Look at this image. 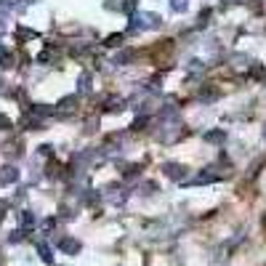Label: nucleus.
<instances>
[{
  "label": "nucleus",
  "mask_w": 266,
  "mask_h": 266,
  "mask_svg": "<svg viewBox=\"0 0 266 266\" xmlns=\"http://www.w3.org/2000/svg\"><path fill=\"white\" fill-rule=\"evenodd\" d=\"M155 27H160V16H157V14H136L133 16V24H131V32L155 30Z\"/></svg>",
  "instance_id": "f257e3e1"
},
{
  "label": "nucleus",
  "mask_w": 266,
  "mask_h": 266,
  "mask_svg": "<svg viewBox=\"0 0 266 266\" xmlns=\"http://www.w3.org/2000/svg\"><path fill=\"white\" fill-rule=\"evenodd\" d=\"M162 171H165V176L173 178V181H181V178L186 176V168L178 165V162H165V165H162Z\"/></svg>",
  "instance_id": "f03ea898"
},
{
  "label": "nucleus",
  "mask_w": 266,
  "mask_h": 266,
  "mask_svg": "<svg viewBox=\"0 0 266 266\" xmlns=\"http://www.w3.org/2000/svg\"><path fill=\"white\" fill-rule=\"evenodd\" d=\"M19 181V171H16L14 165H5V168H0V184H16Z\"/></svg>",
  "instance_id": "7ed1b4c3"
},
{
  "label": "nucleus",
  "mask_w": 266,
  "mask_h": 266,
  "mask_svg": "<svg viewBox=\"0 0 266 266\" xmlns=\"http://www.w3.org/2000/svg\"><path fill=\"white\" fill-rule=\"evenodd\" d=\"M59 248H61L64 253H70V256H77V253H80V242L72 240V237H64V240L59 242Z\"/></svg>",
  "instance_id": "20e7f679"
},
{
  "label": "nucleus",
  "mask_w": 266,
  "mask_h": 266,
  "mask_svg": "<svg viewBox=\"0 0 266 266\" xmlns=\"http://www.w3.org/2000/svg\"><path fill=\"white\" fill-rule=\"evenodd\" d=\"M56 56H59V51L53 48V45H51V48H45L40 56H37V61H40V64H51V61L56 59Z\"/></svg>",
  "instance_id": "39448f33"
},
{
  "label": "nucleus",
  "mask_w": 266,
  "mask_h": 266,
  "mask_svg": "<svg viewBox=\"0 0 266 266\" xmlns=\"http://www.w3.org/2000/svg\"><path fill=\"white\" fill-rule=\"evenodd\" d=\"M88 90H90V75L83 72V75L77 77V93H88Z\"/></svg>",
  "instance_id": "423d86ee"
},
{
  "label": "nucleus",
  "mask_w": 266,
  "mask_h": 266,
  "mask_svg": "<svg viewBox=\"0 0 266 266\" xmlns=\"http://www.w3.org/2000/svg\"><path fill=\"white\" fill-rule=\"evenodd\" d=\"M75 104H77L75 96H70V99H61V101H59V112H67V115H70V112H75Z\"/></svg>",
  "instance_id": "0eeeda50"
},
{
  "label": "nucleus",
  "mask_w": 266,
  "mask_h": 266,
  "mask_svg": "<svg viewBox=\"0 0 266 266\" xmlns=\"http://www.w3.org/2000/svg\"><path fill=\"white\" fill-rule=\"evenodd\" d=\"M0 67H14V53L0 45Z\"/></svg>",
  "instance_id": "6e6552de"
},
{
  "label": "nucleus",
  "mask_w": 266,
  "mask_h": 266,
  "mask_svg": "<svg viewBox=\"0 0 266 266\" xmlns=\"http://www.w3.org/2000/svg\"><path fill=\"white\" fill-rule=\"evenodd\" d=\"M200 99H202V101H216V99H218V90L213 88V86H208V88L200 90Z\"/></svg>",
  "instance_id": "1a4fd4ad"
},
{
  "label": "nucleus",
  "mask_w": 266,
  "mask_h": 266,
  "mask_svg": "<svg viewBox=\"0 0 266 266\" xmlns=\"http://www.w3.org/2000/svg\"><path fill=\"white\" fill-rule=\"evenodd\" d=\"M205 141H211V144H221V141H224V131H211V133H205Z\"/></svg>",
  "instance_id": "9d476101"
},
{
  "label": "nucleus",
  "mask_w": 266,
  "mask_h": 266,
  "mask_svg": "<svg viewBox=\"0 0 266 266\" xmlns=\"http://www.w3.org/2000/svg\"><path fill=\"white\" fill-rule=\"evenodd\" d=\"M37 253H40V258L45 264H53V256H51V248L48 245H40V248H37Z\"/></svg>",
  "instance_id": "9b49d317"
},
{
  "label": "nucleus",
  "mask_w": 266,
  "mask_h": 266,
  "mask_svg": "<svg viewBox=\"0 0 266 266\" xmlns=\"http://www.w3.org/2000/svg\"><path fill=\"white\" fill-rule=\"evenodd\" d=\"M131 59H133L131 51H123V53H117V56H115V64H117V67H123L125 61H131Z\"/></svg>",
  "instance_id": "f8f14e48"
},
{
  "label": "nucleus",
  "mask_w": 266,
  "mask_h": 266,
  "mask_svg": "<svg viewBox=\"0 0 266 266\" xmlns=\"http://www.w3.org/2000/svg\"><path fill=\"white\" fill-rule=\"evenodd\" d=\"M104 45H109V48H117V45H123V35H109L104 40Z\"/></svg>",
  "instance_id": "ddd939ff"
},
{
  "label": "nucleus",
  "mask_w": 266,
  "mask_h": 266,
  "mask_svg": "<svg viewBox=\"0 0 266 266\" xmlns=\"http://www.w3.org/2000/svg\"><path fill=\"white\" fill-rule=\"evenodd\" d=\"M21 224H24V226H32V224H35V216H32L30 211H24V213H21Z\"/></svg>",
  "instance_id": "4468645a"
},
{
  "label": "nucleus",
  "mask_w": 266,
  "mask_h": 266,
  "mask_svg": "<svg viewBox=\"0 0 266 266\" xmlns=\"http://www.w3.org/2000/svg\"><path fill=\"white\" fill-rule=\"evenodd\" d=\"M171 8L181 14V11H186V0H171Z\"/></svg>",
  "instance_id": "2eb2a0df"
},
{
  "label": "nucleus",
  "mask_w": 266,
  "mask_h": 266,
  "mask_svg": "<svg viewBox=\"0 0 266 266\" xmlns=\"http://www.w3.org/2000/svg\"><path fill=\"white\" fill-rule=\"evenodd\" d=\"M16 35H19V37H37V32H32V30H24V27H19V30H16Z\"/></svg>",
  "instance_id": "dca6fc26"
},
{
  "label": "nucleus",
  "mask_w": 266,
  "mask_h": 266,
  "mask_svg": "<svg viewBox=\"0 0 266 266\" xmlns=\"http://www.w3.org/2000/svg\"><path fill=\"white\" fill-rule=\"evenodd\" d=\"M0 131H11V120L5 115H0Z\"/></svg>",
  "instance_id": "f3484780"
},
{
  "label": "nucleus",
  "mask_w": 266,
  "mask_h": 266,
  "mask_svg": "<svg viewBox=\"0 0 266 266\" xmlns=\"http://www.w3.org/2000/svg\"><path fill=\"white\" fill-rule=\"evenodd\" d=\"M264 139H266V123H264Z\"/></svg>",
  "instance_id": "a211bd4d"
},
{
  "label": "nucleus",
  "mask_w": 266,
  "mask_h": 266,
  "mask_svg": "<svg viewBox=\"0 0 266 266\" xmlns=\"http://www.w3.org/2000/svg\"><path fill=\"white\" fill-rule=\"evenodd\" d=\"M264 229H266V216H264Z\"/></svg>",
  "instance_id": "6ab92c4d"
},
{
  "label": "nucleus",
  "mask_w": 266,
  "mask_h": 266,
  "mask_svg": "<svg viewBox=\"0 0 266 266\" xmlns=\"http://www.w3.org/2000/svg\"><path fill=\"white\" fill-rule=\"evenodd\" d=\"M30 3H32V0H30Z\"/></svg>",
  "instance_id": "aec40b11"
}]
</instances>
